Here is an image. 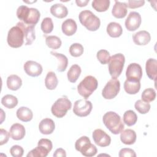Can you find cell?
I'll list each match as a JSON object with an SVG mask.
<instances>
[{"label":"cell","instance_id":"6da1fadb","mask_svg":"<svg viewBox=\"0 0 157 157\" xmlns=\"http://www.w3.org/2000/svg\"><path fill=\"white\" fill-rule=\"evenodd\" d=\"M17 16L21 21L26 25H36L39 20L40 13L36 8L20 6L17 10Z\"/></svg>","mask_w":157,"mask_h":157},{"label":"cell","instance_id":"7a4b0ae2","mask_svg":"<svg viewBox=\"0 0 157 157\" xmlns=\"http://www.w3.org/2000/svg\"><path fill=\"white\" fill-rule=\"evenodd\" d=\"M102 121L106 128L113 134H118L124 128L120 116L115 112H106L103 116Z\"/></svg>","mask_w":157,"mask_h":157},{"label":"cell","instance_id":"3957f363","mask_svg":"<svg viewBox=\"0 0 157 157\" xmlns=\"http://www.w3.org/2000/svg\"><path fill=\"white\" fill-rule=\"evenodd\" d=\"M98 86L97 79L92 75H88L78 85L77 91L80 96L86 99L97 89Z\"/></svg>","mask_w":157,"mask_h":157},{"label":"cell","instance_id":"277c9868","mask_svg":"<svg viewBox=\"0 0 157 157\" xmlns=\"http://www.w3.org/2000/svg\"><path fill=\"white\" fill-rule=\"evenodd\" d=\"M78 18L80 23L89 31H95L100 27L99 18L89 10L81 11L78 15Z\"/></svg>","mask_w":157,"mask_h":157},{"label":"cell","instance_id":"5b68a950","mask_svg":"<svg viewBox=\"0 0 157 157\" xmlns=\"http://www.w3.org/2000/svg\"><path fill=\"white\" fill-rule=\"evenodd\" d=\"M24 32L19 22L16 26L10 29L7 34V41L9 45L12 48L20 47L24 43Z\"/></svg>","mask_w":157,"mask_h":157},{"label":"cell","instance_id":"8992f818","mask_svg":"<svg viewBox=\"0 0 157 157\" xmlns=\"http://www.w3.org/2000/svg\"><path fill=\"white\" fill-rule=\"evenodd\" d=\"M124 62L125 58L122 53H117L110 56L109 62V71L112 78H117L120 75Z\"/></svg>","mask_w":157,"mask_h":157},{"label":"cell","instance_id":"52a82bcc","mask_svg":"<svg viewBox=\"0 0 157 157\" xmlns=\"http://www.w3.org/2000/svg\"><path fill=\"white\" fill-rule=\"evenodd\" d=\"M75 148L77 151L86 157H91L97 153L96 146L91 143L87 136H82L75 143Z\"/></svg>","mask_w":157,"mask_h":157},{"label":"cell","instance_id":"ba28073f","mask_svg":"<svg viewBox=\"0 0 157 157\" xmlns=\"http://www.w3.org/2000/svg\"><path fill=\"white\" fill-rule=\"evenodd\" d=\"M72 103L66 97H61L58 99L51 108L52 114L57 118H62L66 115L67 112L71 109Z\"/></svg>","mask_w":157,"mask_h":157},{"label":"cell","instance_id":"9c48e42d","mask_svg":"<svg viewBox=\"0 0 157 157\" xmlns=\"http://www.w3.org/2000/svg\"><path fill=\"white\" fill-rule=\"evenodd\" d=\"M120 90V82L117 78H112L102 91V96L105 99H112L117 96Z\"/></svg>","mask_w":157,"mask_h":157},{"label":"cell","instance_id":"30bf717a","mask_svg":"<svg viewBox=\"0 0 157 157\" xmlns=\"http://www.w3.org/2000/svg\"><path fill=\"white\" fill-rule=\"evenodd\" d=\"M93 105L91 101L86 99H78L74 102L73 112L80 117H86L91 112Z\"/></svg>","mask_w":157,"mask_h":157},{"label":"cell","instance_id":"8fae6325","mask_svg":"<svg viewBox=\"0 0 157 157\" xmlns=\"http://www.w3.org/2000/svg\"><path fill=\"white\" fill-rule=\"evenodd\" d=\"M92 137L95 144L99 147H105L110 144L111 138L110 136L101 129H95L93 132Z\"/></svg>","mask_w":157,"mask_h":157},{"label":"cell","instance_id":"7c38bea8","mask_svg":"<svg viewBox=\"0 0 157 157\" xmlns=\"http://www.w3.org/2000/svg\"><path fill=\"white\" fill-rule=\"evenodd\" d=\"M126 77L127 80L140 81L142 77L141 66L136 63L129 64L126 71Z\"/></svg>","mask_w":157,"mask_h":157},{"label":"cell","instance_id":"4fadbf2b","mask_svg":"<svg viewBox=\"0 0 157 157\" xmlns=\"http://www.w3.org/2000/svg\"><path fill=\"white\" fill-rule=\"evenodd\" d=\"M141 16L137 12H131L125 20L126 28L129 31L137 29L141 24Z\"/></svg>","mask_w":157,"mask_h":157},{"label":"cell","instance_id":"5bb4252c","mask_svg":"<svg viewBox=\"0 0 157 157\" xmlns=\"http://www.w3.org/2000/svg\"><path fill=\"white\" fill-rule=\"evenodd\" d=\"M26 74L31 77H37L40 75L43 71L42 66L34 61H27L23 66Z\"/></svg>","mask_w":157,"mask_h":157},{"label":"cell","instance_id":"9a60e30c","mask_svg":"<svg viewBox=\"0 0 157 157\" xmlns=\"http://www.w3.org/2000/svg\"><path fill=\"white\" fill-rule=\"evenodd\" d=\"M21 26L24 32V36L25 40V45H31L33 41L36 39L35 35V25H26L22 21H19Z\"/></svg>","mask_w":157,"mask_h":157},{"label":"cell","instance_id":"2e32d148","mask_svg":"<svg viewBox=\"0 0 157 157\" xmlns=\"http://www.w3.org/2000/svg\"><path fill=\"white\" fill-rule=\"evenodd\" d=\"M9 133L12 139L20 140L24 138L26 134V131L24 126L21 124L14 123L11 126Z\"/></svg>","mask_w":157,"mask_h":157},{"label":"cell","instance_id":"e0dca14e","mask_svg":"<svg viewBox=\"0 0 157 157\" xmlns=\"http://www.w3.org/2000/svg\"><path fill=\"white\" fill-rule=\"evenodd\" d=\"M132 39L135 44L138 45H145L151 40V36L148 32L145 30L138 31L133 34Z\"/></svg>","mask_w":157,"mask_h":157},{"label":"cell","instance_id":"ac0fdd59","mask_svg":"<svg viewBox=\"0 0 157 157\" xmlns=\"http://www.w3.org/2000/svg\"><path fill=\"white\" fill-rule=\"evenodd\" d=\"M55 128V124L53 120L46 118L40 121L39 124V131L42 134L48 135L52 134Z\"/></svg>","mask_w":157,"mask_h":157},{"label":"cell","instance_id":"d6986e66","mask_svg":"<svg viewBox=\"0 0 157 157\" xmlns=\"http://www.w3.org/2000/svg\"><path fill=\"white\" fill-rule=\"evenodd\" d=\"M128 12L126 2L115 1L112 10V15L117 18H123L126 17Z\"/></svg>","mask_w":157,"mask_h":157},{"label":"cell","instance_id":"ffe728a7","mask_svg":"<svg viewBox=\"0 0 157 157\" xmlns=\"http://www.w3.org/2000/svg\"><path fill=\"white\" fill-rule=\"evenodd\" d=\"M61 29L64 34L67 36H71L76 33L77 25L75 20L72 18H68L63 22Z\"/></svg>","mask_w":157,"mask_h":157},{"label":"cell","instance_id":"44dd1931","mask_svg":"<svg viewBox=\"0 0 157 157\" xmlns=\"http://www.w3.org/2000/svg\"><path fill=\"white\" fill-rule=\"evenodd\" d=\"M145 71L147 76L151 80L156 82L157 74V61L154 58H149L145 64Z\"/></svg>","mask_w":157,"mask_h":157},{"label":"cell","instance_id":"7402d4cb","mask_svg":"<svg viewBox=\"0 0 157 157\" xmlns=\"http://www.w3.org/2000/svg\"><path fill=\"white\" fill-rule=\"evenodd\" d=\"M120 134L121 141L126 145H132L135 143L136 140V133L131 129H126L122 131Z\"/></svg>","mask_w":157,"mask_h":157},{"label":"cell","instance_id":"603a6c76","mask_svg":"<svg viewBox=\"0 0 157 157\" xmlns=\"http://www.w3.org/2000/svg\"><path fill=\"white\" fill-rule=\"evenodd\" d=\"M50 13L56 18H63L68 14L67 7L62 4H55L50 7Z\"/></svg>","mask_w":157,"mask_h":157},{"label":"cell","instance_id":"cb8c5ba5","mask_svg":"<svg viewBox=\"0 0 157 157\" xmlns=\"http://www.w3.org/2000/svg\"><path fill=\"white\" fill-rule=\"evenodd\" d=\"M124 91L129 94H135L137 93L140 89V81L126 80L124 83Z\"/></svg>","mask_w":157,"mask_h":157},{"label":"cell","instance_id":"d4e9b609","mask_svg":"<svg viewBox=\"0 0 157 157\" xmlns=\"http://www.w3.org/2000/svg\"><path fill=\"white\" fill-rule=\"evenodd\" d=\"M16 114L17 118L23 122H28L33 117L32 110L26 107H20L17 110Z\"/></svg>","mask_w":157,"mask_h":157},{"label":"cell","instance_id":"484cf974","mask_svg":"<svg viewBox=\"0 0 157 157\" xmlns=\"http://www.w3.org/2000/svg\"><path fill=\"white\" fill-rule=\"evenodd\" d=\"M107 33L112 37H118L123 33L121 26L116 22H110L107 26Z\"/></svg>","mask_w":157,"mask_h":157},{"label":"cell","instance_id":"4316f807","mask_svg":"<svg viewBox=\"0 0 157 157\" xmlns=\"http://www.w3.org/2000/svg\"><path fill=\"white\" fill-rule=\"evenodd\" d=\"M21 85L22 80L17 75H10L7 78V88L10 90H18L21 86Z\"/></svg>","mask_w":157,"mask_h":157},{"label":"cell","instance_id":"83f0119b","mask_svg":"<svg viewBox=\"0 0 157 157\" xmlns=\"http://www.w3.org/2000/svg\"><path fill=\"white\" fill-rule=\"evenodd\" d=\"M51 55L56 58L58 60V67L57 71L58 72H64L68 64V59L63 54L56 53L52 51L50 52Z\"/></svg>","mask_w":157,"mask_h":157},{"label":"cell","instance_id":"f1b7e54d","mask_svg":"<svg viewBox=\"0 0 157 157\" xmlns=\"http://www.w3.org/2000/svg\"><path fill=\"white\" fill-rule=\"evenodd\" d=\"M58 83L57 77L54 72L50 71L47 74L45 78V85L48 90H55Z\"/></svg>","mask_w":157,"mask_h":157},{"label":"cell","instance_id":"f546056e","mask_svg":"<svg viewBox=\"0 0 157 157\" xmlns=\"http://www.w3.org/2000/svg\"><path fill=\"white\" fill-rule=\"evenodd\" d=\"M81 68L78 64H73L67 73L68 80L71 83H75L81 74Z\"/></svg>","mask_w":157,"mask_h":157},{"label":"cell","instance_id":"4dcf8cb0","mask_svg":"<svg viewBox=\"0 0 157 157\" xmlns=\"http://www.w3.org/2000/svg\"><path fill=\"white\" fill-rule=\"evenodd\" d=\"M1 104L6 108L13 109L18 104L17 98L12 94H6L1 99Z\"/></svg>","mask_w":157,"mask_h":157},{"label":"cell","instance_id":"1f68e13d","mask_svg":"<svg viewBox=\"0 0 157 157\" xmlns=\"http://www.w3.org/2000/svg\"><path fill=\"white\" fill-rule=\"evenodd\" d=\"M50 151L44 147L37 145L36 148L31 150L26 155L27 157H45Z\"/></svg>","mask_w":157,"mask_h":157},{"label":"cell","instance_id":"d6a6232c","mask_svg":"<svg viewBox=\"0 0 157 157\" xmlns=\"http://www.w3.org/2000/svg\"><path fill=\"white\" fill-rule=\"evenodd\" d=\"M137 121L136 113L132 110L126 111L123 114V122L128 126L134 125Z\"/></svg>","mask_w":157,"mask_h":157},{"label":"cell","instance_id":"836d02e7","mask_svg":"<svg viewBox=\"0 0 157 157\" xmlns=\"http://www.w3.org/2000/svg\"><path fill=\"white\" fill-rule=\"evenodd\" d=\"M110 6L109 0H94L92 2V7L98 12L106 11Z\"/></svg>","mask_w":157,"mask_h":157},{"label":"cell","instance_id":"e575fe53","mask_svg":"<svg viewBox=\"0 0 157 157\" xmlns=\"http://www.w3.org/2000/svg\"><path fill=\"white\" fill-rule=\"evenodd\" d=\"M45 43L47 45L52 49H58L61 45V39L56 36H49L45 38Z\"/></svg>","mask_w":157,"mask_h":157},{"label":"cell","instance_id":"d590c367","mask_svg":"<svg viewBox=\"0 0 157 157\" xmlns=\"http://www.w3.org/2000/svg\"><path fill=\"white\" fill-rule=\"evenodd\" d=\"M135 109L141 114H145L149 112L150 109V104L149 102H145L142 99L137 100L134 104Z\"/></svg>","mask_w":157,"mask_h":157},{"label":"cell","instance_id":"8d00e7d4","mask_svg":"<svg viewBox=\"0 0 157 157\" xmlns=\"http://www.w3.org/2000/svg\"><path fill=\"white\" fill-rule=\"evenodd\" d=\"M156 98V91L153 88H148L144 90L141 94V98L142 100L150 102L155 99Z\"/></svg>","mask_w":157,"mask_h":157},{"label":"cell","instance_id":"74e56055","mask_svg":"<svg viewBox=\"0 0 157 157\" xmlns=\"http://www.w3.org/2000/svg\"><path fill=\"white\" fill-rule=\"evenodd\" d=\"M41 29L44 34H49L53 29V23L51 18L45 17L43 19L41 25Z\"/></svg>","mask_w":157,"mask_h":157},{"label":"cell","instance_id":"f35d334b","mask_svg":"<svg viewBox=\"0 0 157 157\" xmlns=\"http://www.w3.org/2000/svg\"><path fill=\"white\" fill-rule=\"evenodd\" d=\"M83 47L79 43L72 44L69 47V53L74 57L80 56L83 53Z\"/></svg>","mask_w":157,"mask_h":157},{"label":"cell","instance_id":"ab89813d","mask_svg":"<svg viewBox=\"0 0 157 157\" xmlns=\"http://www.w3.org/2000/svg\"><path fill=\"white\" fill-rule=\"evenodd\" d=\"M96 57L98 59V61L102 64H108L110 59V55L109 52L106 50H100L98 52Z\"/></svg>","mask_w":157,"mask_h":157},{"label":"cell","instance_id":"60d3db41","mask_svg":"<svg viewBox=\"0 0 157 157\" xmlns=\"http://www.w3.org/2000/svg\"><path fill=\"white\" fill-rule=\"evenodd\" d=\"M10 154L13 157H21L24 153L23 148L18 145L12 146L10 149Z\"/></svg>","mask_w":157,"mask_h":157},{"label":"cell","instance_id":"b9f144b4","mask_svg":"<svg viewBox=\"0 0 157 157\" xmlns=\"http://www.w3.org/2000/svg\"><path fill=\"white\" fill-rule=\"evenodd\" d=\"M118 156L120 157H136V154L131 148H123L120 150Z\"/></svg>","mask_w":157,"mask_h":157},{"label":"cell","instance_id":"7bdbcfd3","mask_svg":"<svg viewBox=\"0 0 157 157\" xmlns=\"http://www.w3.org/2000/svg\"><path fill=\"white\" fill-rule=\"evenodd\" d=\"M10 133L4 129L1 128L0 129V145H2L6 144L10 137Z\"/></svg>","mask_w":157,"mask_h":157},{"label":"cell","instance_id":"ee69618b","mask_svg":"<svg viewBox=\"0 0 157 157\" xmlns=\"http://www.w3.org/2000/svg\"><path fill=\"white\" fill-rule=\"evenodd\" d=\"M126 4L127 7H129L130 9H136V8H139V7L143 6L145 4V1H144V0H141V1L129 0Z\"/></svg>","mask_w":157,"mask_h":157},{"label":"cell","instance_id":"f6af8a7d","mask_svg":"<svg viewBox=\"0 0 157 157\" xmlns=\"http://www.w3.org/2000/svg\"><path fill=\"white\" fill-rule=\"evenodd\" d=\"M37 145H41L46 148L49 151H50L52 149L53 145L52 142L50 140L48 139H41L39 140Z\"/></svg>","mask_w":157,"mask_h":157},{"label":"cell","instance_id":"bcb514c9","mask_svg":"<svg viewBox=\"0 0 157 157\" xmlns=\"http://www.w3.org/2000/svg\"><path fill=\"white\" fill-rule=\"evenodd\" d=\"M53 156L54 157H59V156H61V157H66V151L61 148H57L55 151L54 152Z\"/></svg>","mask_w":157,"mask_h":157},{"label":"cell","instance_id":"7dc6e473","mask_svg":"<svg viewBox=\"0 0 157 157\" xmlns=\"http://www.w3.org/2000/svg\"><path fill=\"white\" fill-rule=\"evenodd\" d=\"M75 2L77 5L79 7H84V6H86L87 4L89 2V0H83V1L76 0Z\"/></svg>","mask_w":157,"mask_h":157}]
</instances>
